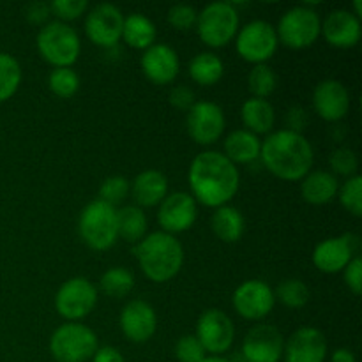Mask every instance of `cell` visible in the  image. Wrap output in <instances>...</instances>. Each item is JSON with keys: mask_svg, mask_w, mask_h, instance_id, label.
<instances>
[{"mask_svg": "<svg viewBox=\"0 0 362 362\" xmlns=\"http://www.w3.org/2000/svg\"><path fill=\"white\" fill-rule=\"evenodd\" d=\"M198 11L189 4H175L170 7L168 11V23L172 25L175 30H189L197 25Z\"/></svg>", "mask_w": 362, "mask_h": 362, "instance_id": "obj_41", "label": "cell"}, {"mask_svg": "<svg viewBox=\"0 0 362 362\" xmlns=\"http://www.w3.org/2000/svg\"><path fill=\"white\" fill-rule=\"evenodd\" d=\"M98 349V334L80 322L60 325L49 339V352L57 362H85Z\"/></svg>", "mask_w": 362, "mask_h": 362, "instance_id": "obj_7", "label": "cell"}, {"mask_svg": "<svg viewBox=\"0 0 362 362\" xmlns=\"http://www.w3.org/2000/svg\"><path fill=\"white\" fill-rule=\"evenodd\" d=\"M260 159L265 168L281 180H303L313 166L315 152L303 133L279 129L262 141Z\"/></svg>", "mask_w": 362, "mask_h": 362, "instance_id": "obj_2", "label": "cell"}, {"mask_svg": "<svg viewBox=\"0 0 362 362\" xmlns=\"http://www.w3.org/2000/svg\"><path fill=\"white\" fill-rule=\"evenodd\" d=\"M262 141L247 129H235L226 136L225 156L233 165H247L260 159Z\"/></svg>", "mask_w": 362, "mask_h": 362, "instance_id": "obj_25", "label": "cell"}, {"mask_svg": "<svg viewBox=\"0 0 362 362\" xmlns=\"http://www.w3.org/2000/svg\"><path fill=\"white\" fill-rule=\"evenodd\" d=\"M21 83V66L9 53H0V103L16 94Z\"/></svg>", "mask_w": 362, "mask_h": 362, "instance_id": "obj_32", "label": "cell"}, {"mask_svg": "<svg viewBox=\"0 0 362 362\" xmlns=\"http://www.w3.org/2000/svg\"><path fill=\"white\" fill-rule=\"evenodd\" d=\"M285 339L272 325H255L243 341V356L247 362H279L283 357Z\"/></svg>", "mask_w": 362, "mask_h": 362, "instance_id": "obj_17", "label": "cell"}, {"mask_svg": "<svg viewBox=\"0 0 362 362\" xmlns=\"http://www.w3.org/2000/svg\"><path fill=\"white\" fill-rule=\"evenodd\" d=\"M141 71L145 78L156 85L172 83L179 74V57L172 46L165 42H154L141 55Z\"/></svg>", "mask_w": 362, "mask_h": 362, "instance_id": "obj_20", "label": "cell"}, {"mask_svg": "<svg viewBox=\"0 0 362 362\" xmlns=\"http://www.w3.org/2000/svg\"><path fill=\"white\" fill-rule=\"evenodd\" d=\"M99 288L112 299H122V297L129 296L134 288L133 272L127 271L126 267L108 269L99 279Z\"/></svg>", "mask_w": 362, "mask_h": 362, "instance_id": "obj_31", "label": "cell"}, {"mask_svg": "<svg viewBox=\"0 0 362 362\" xmlns=\"http://www.w3.org/2000/svg\"><path fill=\"white\" fill-rule=\"evenodd\" d=\"M211 226L214 235L219 240L226 244H232L240 240L244 235V228H246V221L239 209L232 207V205H223L214 211L211 218Z\"/></svg>", "mask_w": 362, "mask_h": 362, "instance_id": "obj_27", "label": "cell"}, {"mask_svg": "<svg viewBox=\"0 0 362 362\" xmlns=\"http://www.w3.org/2000/svg\"><path fill=\"white\" fill-rule=\"evenodd\" d=\"M78 232H80V237L90 250H110L119 240L117 209L101 200H92L80 212Z\"/></svg>", "mask_w": 362, "mask_h": 362, "instance_id": "obj_4", "label": "cell"}, {"mask_svg": "<svg viewBox=\"0 0 362 362\" xmlns=\"http://www.w3.org/2000/svg\"><path fill=\"white\" fill-rule=\"evenodd\" d=\"M197 339L202 343L205 352L219 354L228 352L230 346L233 345V339H235V327H233V322L225 311L211 310L204 311L200 315L197 322Z\"/></svg>", "mask_w": 362, "mask_h": 362, "instance_id": "obj_11", "label": "cell"}, {"mask_svg": "<svg viewBox=\"0 0 362 362\" xmlns=\"http://www.w3.org/2000/svg\"><path fill=\"white\" fill-rule=\"evenodd\" d=\"M131 194V182L126 177L113 175L103 180L101 187H99V198L98 200L105 202V204L112 205L117 209V205L122 204L127 197Z\"/></svg>", "mask_w": 362, "mask_h": 362, "instance_id": "obj_36", "label": "cell"}, {"mask_svg": "<svg viewBox=\"0 0 362 362\" xmlns=\"http://www.w3.org/2000/svg\"><path fill=\"white\" fill-rule=\"evenodd\" d=\"M131 194L140 209L154 207L161 204L168 194V179L159 170H144L131 182Z\"/></svg>", "mask_w": 362, "mask_h": 362, "instance_id": "obj_23", "label": "cell"}, {"mask_svg": "<svg viewBox=\"0 0 362 362\" xmlns=\"http://www.w3.org/2000/svg\"><path fill=\"white\" fill-rule=\"evenodd\" d=\"M39 53L48 64L55 67H71L78 60L81 42L78 32L64 21H49L39 30L35 39Z\"/></svg>", "mask_w": 362, "mask_h": 362, "instance_id": "obj_5", "label": "cell"}, {"mask_svg": "<svg viewBox=\"0 0 362 362\" xmlns=\"http://www.w3.org/2000/svg\"><path fill=\"white\" fill-rule=\"evenodd\" d=\"M232 304L237 313L246 320H262L274 308V290L262 279H247L235 288Z\"/></svg>", "mask_w": 362, "mask_h": 362, "instance_id": "obj_14", "label": "cell"}, {"mask_svg": "<svg viewBox=\"0 0 362 362\" xmlns=\"http://www.w3.org/2000/svg\"><path fill=\"white\" fill-rule=\"evenodd\" d=\"M205 354L207 352L202 343L193 334L182 336L175 345V357L179 362H202L207 357Z\"/></svg>", "mask_w": 362, "mask_h": 362, "instance_id": "obj_40", "label": "cell"}, {"mask_svg": "<svg viewBox=\"0 0 362 362\" xmlns=\"http://www.w3.org/2000/svg\"><path fill=\"white\" fill-rule=\"evenodd\" d=\"M49 14H52V9H49V4L46 2H32L25 9V16L32 25H42L48 20Z\"/></svg>", "mask_w": 362, "mask_h": 362, "instance_id": "obj_44", "label": "cell"}, {"mask_svg": "<svg viewBox=\"0 0 362 362\" xmlns=\"http://www.w3.org/2000/svg\"><path fill=\"white\" fill-rule=\"evenodd\" d=\"M345 283L354 296H361L362 292V258L357 255L350 260V264L343 269Z\"/></svg>", "mask_w": 362, "mask_h": 362, "instance_id": "obj_42", "label": "cell"}, {"mask_svg": "<svg viewBox=\"0 0 362 362\" xmlns=\"http://www.w3.org/2000/svg\"><path fill=\"white\" fill-rule=\"evenodd\" d=\"M49 9L59 18V21H73L76 18L83 16L88 9L87 0H53L49 2Z\"/></svg>", "mask_w": 362, "mask_h": 362, "instance_id": "obj_39", "label": "cell"}, {"mask_svg": "<svg viewBox=\"0 0 362 362\" xmlns=\"http://www.w3.org/2000/svg\"><path fill=\"white\" fill-rule=\"evenodd\" d=\"M120 331L129 341L145 343L158 329V315L154 308L141 299H134L124 306L119 318Z\"/></svg>", "mask_w": 362, "mask_h": 362, "instance_id": "obj_18", "label": "cell"}, {"mask_svg": "<svg viewBox=\"0 0 362 362\" xmlns=\"http://www.w3.org/2000/svg\"><path fill=\"white\" fill-rule=\"evenodd\" d=\"M124 14L113 4H98L92 7L85 20L87 37L99 48H113L122 39Z\"/></svg>", "mask_w": 362, "mask_h": 362, "instance_id": "obj_12", "label": "cell"}, {"mask_svg": "<svg viewBox=\"0 0 362 362\" xmlns=\"http://www.w3.org/2000/svg\"><path fill=\"white\" fill-rule=\"evenodd\" d=\"M156 25L151 18L141 13H131L124 16L122 39L127 46L136 49H147L156 42Z\"/></svg>", "mask_w": 362, "mask_h": 362, "instance_id": "obj_28", "label": "cell"}, {"mask_svg": "<svg viewBox=\"0 0 362 362\" xmlns=\"http://www.w3.org/2000/svg\"><path fill=\"white\" fill-rule=\"evenodd\" d=\"M225 112L212 101H197L186 117L189 136L200 145H212L225 133Z\"/></svg>", "mask_w": 362, "mask_h": 362, "instance_id": "obj_13", "label": "cell"}, {"mask_svg": "<svg viewBox=\"0 0 362 362\" xmlns=\"http://www.w3.org/2000/svg\"><path fill=\"white\" fill-rule=\"evenodd\" d=\"M313 108L327 122L345 119L350 110V92L341 81L324 80L313 90Z\"/></svg>", "mask_w": 362, "mask_h": 362, "instance_id": "obj_21", "label": "cell"}, {"mask_svg": "<svg viewBox=\"0 0 362 362\" xmlns=\"http://www.w3.org/2000/svg\"><path fill=\"white\" fill-rule=\"evenodd\" d=\"M331 362H356V356L349 349H338L332 352Z\"/></svg>", "mask_w": 362, "mask_h": 362, "instance_id": "obj_47", "label": "cell"}, {"mask_svg": "<svg viewBox=\"0 0 362 362\" xmlns=\"http://www.w3.org/2000/svg\"><path fill=\"white\" fill-rule=\"evenodd\" d=\"M278 78L274 69L269 64H257L247 74V90L251 92V98L267 99L276 90Z\"/></svg>", "mask_w": 362, "mask_h": 362, "instance_id": "obj_33", "label": "cell"}, {"mask_svg": "<svg viewBox=\"0 0 362 362\" xmlns=\"http://www.w3.org/2000/svg\"><path fill=\"white\" fill-rule=\"evenodd\" d=\"M339 182L327 170H313L300 180V194L311 205H325L338 194Z\"/></svg>", "mask_w": 362, "mask_h": 362, "instance_id": "obj_24", "label": "cell"}, {"mask_svg": "<svg viewBox=\"0 0 362 362\" xmlns=\"http://www.w3.org/2000/svg\"><path fill=\"white\" fill-rule=\"evenodd\" d=\"M48 87L57 98L69 99L80 88V76L73 67H55L48 76Z\"/></svg>", "mask_w": 362, "mask_h": 362, "instance_id": "obj_35", "label": "cell"}, {"mask_svg": "<svg viewBox=\"0 0 362 362\" xmlns=\"http://www.w3.org/2000/svg\"><path fill=\"white\" fill-rule=\"evenodd\" d=\"M278 41L292 49L310 48L322 34V20L310 6H296L279 18Z\"/></svg>", "mask_w": 362, "mask_h": 362, "instance_id": "obj_8", "label": "cell"}, {"mask_svg": "<svg viewBox=\"0 0 362 362\" xmlns=\"http://www.w3.org/2000/svg\"><path fill=\"white\" fill-rule=\"evenodd\" d=\"M170 105L177 110H182V112H189L191 106L197 103V95H194L193 88L186 87V85H175V87L170 90Z\"/></svg>", "mask_w": 362, "mask_h": 362, "instance_id": "obj_43", "label": "cell"}, {"mask_svg": "<svg viewBox=\"0 0 362 362\" xmlns=\"http://www.w3.org/2000/svg\"><path fill=\"white\" fill-rule=\"evenodd\" d=\"M308 124V115L300 106H292L286 112V129L293 133H303V129Z\"/></svg>", "mask_w": 362, "mask_h": 362, "instance_id": "obj_45", "label": "cell"}, {"mask_svg": "<svg viewBox=\"0 0 362 362\" xmlns=\"http://www.w3.org/2000/svg\"><path fill=\"white\" fill-rule=\"evenodd\" d=\"M339 202L350 214L359 218L362 216V177H349L338 189Z\"/></svg>", "mask_w": 362, "mask_h": 362, "instance_id": "obj_37", "label": "cell"}, {"mask_svg": "<svg viewBox=\"0 0 362 362\" xmlns=\"http://www.w3.org/2000/svg\"><path fill=\"white\" fill-rule=\"evenodd\" d=\"M140 269L151 281L166 283L175 278L184 264V247L175 235L147 233L133 250Z\"/></svg>", "mask_w": 362, "mask_h": 362, "instance_id": "obj_3", "label": "cell"}, {"mask_svg": "<svg viewBox=\"0 0 362 362\" xmlns=\"http://www.w3.org/2000/svg\"><path fill=\"white\" fill-rule=\"evenodd\" d=\"M197 218V202L189 193L177 191V193L166 194L165 200L159 204L158 223L163 228L161 232L170 233V235L187 232L194 225Z\"/></svg>", "mask_w": 362, "mask_h": 362, "instance_id": "obj_16", "label": "cell"}, {"mask_svg": "<svg viewBox=\"0 0 362 362\" xmlns=\"http://www.w3.org/2000/svg\"><path fill=\"white\" fill-rule=\"evenodd\" d=\"M198 37L211 48H223L235 39L239 32V13L230 2L207 4L197 18Z\"/></svg>", "mask_w": 362, "mask_h": 362, "instance_id": "obj_6", "label": "cell"}, {"mask_svg": "<svg viewBox=\"0 0 362 362\" xmlns=\"http://www.w3.org/2000/svg\"><path fill=\"white\" fill-rule=\"evenodd\" d=\"M202 362H230L228 359H225V357H219V356H212V357H205Z\"/></svg>", "mask_w": 362, "mask_h": 362, "instance_id": "obj_48", "label": "cell"}, {"mask_svg": "<svg viewBox=\"0 0 362 362\" xmlns=\"http://www.w3.org/2000/svg\"><path fill=\"white\" fill-rule=\"evenodd\" d=\"M98 304V290L87 278H71L55 293L57 313L67 322H78L90 315Z\"/></svg>", "mask_w": 362, "mask_h": 362, "instance_id": "obj_10", "label": "cell"}, {"mask_svg": "<svg viewBox=\"0 0 362 362\" xmlns=\"http://www.w3.org/2000/svg\"><path fill=\"white\" fill-rule=\"evenodd\" d=\"M187 182L194 202L211 209L228 205L240 186L237 166L225 154L216 151L200 152L191 161Z\"/></svg>", "mask_w": 362, "mask_h": 362, "instance_id": "obj_1", "label": "cell"}, {"mask_svg": "<svg viewBox=\"0 0 362 362\" xmlns=\"http://www.w3.org/2000/svg\"><path fill=\"white\" fill-rule=\"evenodd\" d=\"M357 251H359V237L354 233L331 237L315 246L313 264L320 272L336 274L341 272L354 257H357Z\"/></svg>", "mask_w": 362, "mask_h": 362, "instance_id": "obj_15", "label": "cell"}, {"mask_svg": "<svg viewBox=\"0 0 362 362\" xmlns=\"http://www.w3.org/2000/svg\"><path fill=\"white\" fill-rule=\"evenodd\" d=\"M117 219H119V237L127 243L138 244L147 235V216L138 205L117 209Z\"/></svg>", "mask_w": 362, "mask_h": 362, "instance_id": "obj_30", "label": "cell"}, {"mask_svg": "<svg viewBox=\"0 0 362 362\" xmlns=\"http://www.w3.org/2000/svg\"><path fill=\"white\" fill-rule=\"evenodd\" d=\"M278 34L276 27H272L269 21L253 20L250 23L239 28L235 35L237 53L243 57L246 62L251 64H267L271 57H274L278 49Z\"/></svg>", "mask_w": 362, "mask_h": 362, "instance_id": "obj_9", "label": "cell"}, {"mask_svg": "<svg viewBox=\"0 0 362 362\" xmlns=\"http://www.w3.org/2000/svg\"><path fill=\"white\" fill-rule=\"evenodd\" d=\"M274 297L283 306L290 308V310H299V308L306 306L310 300V288L306 286V283L297 278L283 279L276 288Z\"/></svg>", "mask_w": 362, "mask_h": 362, "instance_id": "obj_34", "label": "cell"}, {"mask_svg": "<svg viewBox=\"0 0 362 362\" xmlns=\"http://www.w3.org/2000/svg\"><path fill=\"white\" fill-rule=\"evenodd\" d=\"M187 71H189V76L194 83L202 85V87H211L223 78L225 64L216 53L202 52L191 59Z\"/></svg>", "mask_w": 362, "mask_h": 362, "instance_id": "obj_29", "label": "cell"}, {"mask_svg": "<svg viewBox=\"0 0 362 362\" xmlns=\"http://www.w3.org/2000/svg\"><path fill=\"white\" fill-rule=\"evenodd\" d=\"M92 362H126L115 346H101L92 356Z\"/></svg>", "mask_w": 362, "mask_h": 362, "instance_id": "obj_46", "label": "cell"}, {"mask_svg": "<svg viewBox=\"0 0 362 362\" xmlns=\"http://www.w3.org/2000/svg\"><path fill=\"white\" fill-rule=\"evenodd\" d=\"M329 165H331L332 175L338 173V175H345L349 179V177L357 175L359 159H357L356 152L352 148L339 147L331 152V156H329Z\"/></svg>", "mask_w": 362, "mask_h": 362, "instance_id": "obj_38", "label": "cell"}, {"mask_svg": "<svg viewBox=\"0 0 362 362\" xmlns=\"http://www.w3.org/2000/svg\"><path fill=\"white\" fill-rule=\"evenodd\" d=\"M285 362H324L327 339L318 329L300 327L285 341Z\"/></svg>", "mask_w": 362, "mask_h": 362, "instance_id": "obj_19", "label": "cell"}, {"mask_svg": "<svg viewBox=\"0 0 362 362\" xmlns=\"http://www.w3.org/2000/svg\"><path fill=\"white\" fill-rule=\"evenodd\" d=\"M354 14H356L357 18H361L362 16V4H361V0H356V2H354Z\"/></svg>", "mask_w": 362, "mask_h": 362, "instance_id": "obj_49", "label": "cell"}, {"mask_svg": "<svg viewBox=\"0 0 362 362\" xmlns=\"http://www.w3.org/2000/svg\"><path fill=\"white\" fill-rule=\"evenodd\" d=\"M322 35L334 48H354L361 41V18L349 9H336L322 21Z\"/></svg>", "mask_w": 362, "mask_h": 362, "instance_id": "obj_22", "label": "cell"}, {"mask_svg": "<svg viewBox=\"0 0 362 362\" xmlns=\"http://www.w3.org/2000/svg\"><path fill=\"white\" fill-rule=\"evenodd\" d=\"M240 119L244 127L258 136L271 133L276 122V113L267 99L250 98L240 106Z\"/></svg>", "mask_w": 362, "mask_h": 362, "instance_id": "obj_26", "label": "cell"}]
</instances>
